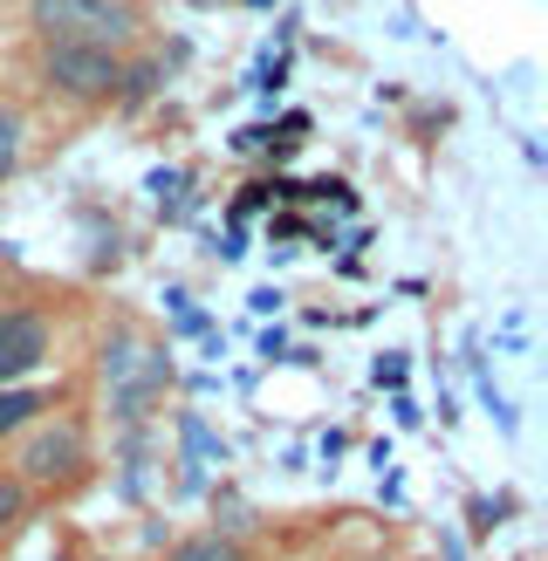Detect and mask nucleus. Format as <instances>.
Returning <instances> with one entry per match:
<instances>
[{
  "label": "nucleus",
  "mask_w": 548,
  "mask_h": 561,
  "mask_svg": "<svg viewBox=\"0 0 548 561\" xmlns=\"http://www.w3.org/2000/svg\"><path fill=\"white\" fill-rule=\"evenodd\" d=\"M27 27L42 42H69V48H110L124 55L145 27L137 0H27Z\"/></svg>",
  "instance_id": "1"
},
{
  "label": "nucleus",
  "mask_w": 548,
  "mask_h": 561,
  "mask_svg": "<svg viewBox=\"0 0 548 561\" xmlns=\"http://www.w3.org/2000/svg\"><path fill=\"white\" fill-rule=\"evenodd\" d=\"M35 76H42V90H48V96H62V103H117L124 55H110V48H69V42H42Z\"/></svg>",
  "instance_id": "2"
},
{
  "label": "nucleus",
  "mask_w": 548,
  "mask_h": 561,
  "mask_svg": "<svg viewBox=\"0 0 548 561\" xmlns=\"http://www.w3.org/2000/svg\"><path fill=\"white\" fill-rule=\"evenodd\" d=\"M90 472V432L76 425V417H55V425H27L21 453H14V480L21 486H69Z\"/></svg>",
  "instance_id": "3"
},
{
  "label": "nucleus",
  "mask_w": 548,
  "mask_h": 561,
  "mask_svg": "<svg viewBox=\"0 0 548 561\" xmlns=\"http://www.w3.org/2000/svg\"><path fill=\"white\" fill-rule=\"evenodd\" d=\"M48 343H55V322L42 308H0V390L35 377L48 363Z\"/></svg>",
  "instance_id": "4"
},
{
  "label": "nucleus",
  "mask_w": 548,
  "mask_h": 561,
  "mask_svg": "<svg viewBox=\"0 0 548 561\" xmlns=\"http://www.w3.org/2000/svg\"><path fill=\"white\" fill-rule=\"evenodd\" d=\"M48 411V390H27V383H14V390H0V438H14V432H27L35 417Z\"/></svg>",
  "instance_id": "5"
},
{
  "label": "nucleus",
  "mask_w": 548,
  "mask_h": 561,
  "mask_svg": "<svg viewBox=\"0 0 548 561\" xmlns=\"http://www.w3.org/2000/svg\"><path fill=\"white\" fill-rule=\"evenodd\" d=\"M164 561H254V554H247L233 535H219V527H213V535H185Z\"/></svg>",
  "instance_id": "6"
},
{
  "label": "nucleus",
  "mask_w": 548,
  "mask_h": 561,
  "mask_svg": "<svg viewBox=\"0 0 548 561\" xmlns=\"http://www.w3.org/2000/svg\"><path fill=\"white\" fill-rule=\"evenodd\" d=\"M21 158H27V117L14 103H0V179H14Z\"/></svg>",
  "instance_id": "7"
},
{
  "label": "nucleus",
  "mask_w": 548,
  "mask_h": 561,
  "mask_svg": "<svg viewBox=\"0 0 548 561\" xmlns=\"http://www.w3.org/2000/svg\"><path fill=\"white\" fill-rule=\"evenodd\" d=\"M158 82H164L158 62H124V76H117V103H124V110L151 103V96H158Z\"/></svg>",
  "instance_id": "8"
},
{
  "label": "nucleus",
  "mask_w": 548,
  "mask_h": 561,
  "mask_svg": "<svg viewBox=\"0 0 548 561\" xmlns=\"http://www.w3.org/2000/svg\"><path fill=\"white\" fill-rule=\"evenodd\" d=\"M14 520H27V486L14 480V472H0V535H8Z\"/></svg>",
  "instance_id": "9"
}]
</instances>
